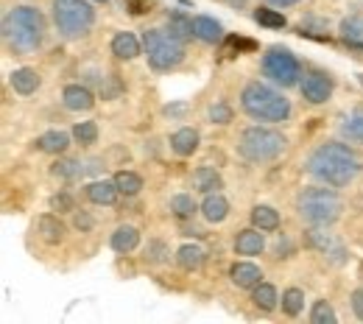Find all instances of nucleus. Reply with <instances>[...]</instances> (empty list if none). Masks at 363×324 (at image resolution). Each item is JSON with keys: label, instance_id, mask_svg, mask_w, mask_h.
Instances as JSON below:
<instances>
[{"label": "nucleus", "instance_id": "obj_47", "mask_svg": "<svg viewBox=\"0 0 363 324\" xmlns=\"http://www.w3.org/2000/svg\"><path fill=\"white\" fill-rule=\"evenodd\" d=\"M92 3H106V0H92Z\"/></svg>", "mask_w": 363, "mask_h": 324}, {"label": "nucleus", "instance_id": "obj_45", "mask_svg": "<svg viewBox=\"0 0 363 324\" xmlns=\"http://www.w3.org/2000/svg\"><path fill=\"white\" fill-rule=\"evenodd\" d=\"M184 112V104H179V106H165V115H182Z\"/></svg>", "mask_w": 363, "mask_h": 324}, {"label": "nucleus", "instance_id": "obj_11", "mask_svg": "<svg viewBox=\"0 0 363 324\" xmlns=\"http://www.w3.org/2000/svg\"><path fill=\"white\" fill-rule=\"evenodd\" d=\"M229 279H232V285L238 291H252L255 285L263 282V269L255 266V263H249V260H240V263H235L229 269Z\"/></svg>", "mask_w": 363, "mask_h": 324}, {"label": "nucleus", "instance_id": "obj_6", "mask_svg": "<svg viewBox=\"0 0 363 324\" xmlns=\"http://www.w3.org/2000/svg\"><path fill=\"white\" fill-rule=\"evenodd\" d=\"M50 23L62 40H82L95 26L92 0H50Z\"/></svg>", "mask_w": 363, "mask_h": 324}, {"label": "nucleus", "instance_id": "obj_26", "mask_svg": "<svg viewBox=\"0 0 363 324\" xmlns=\"http://www.w3.org/2000/svg\"><path fill=\"white\" fill-rule=\"evenodd\" d=\"M338 34L344 40V45L355 48V50H363V17L361 14H350L338 23Z\"/></svg>", "mask_w": 363, "mask_h": 324}, {"label": "nucleus", "instance_id": "obj_8", "mask_svg": "<svg viewBox=\"0 0 363 324\" xmlns=\"http://www.w3.org/2000/svg\"><path fill=\"white\" fill-rule=\"evenodd\" d=\"M260 70L263 76L272 82L274 87L279 90H291V87H299L305 70H302V62L294 56V50L282 45L266 48L263 59H260Z\"/></svg>", "mask_w": 363, "mask_h": 324}, {"label": "nucleus", "instance_id": "obj_35", "mask_svg": "<svg viewBox=\"0 0 363 324\" xmlns=\"http://www.w3.org/2000/svg\"><path fill=\"white\" fill-rule=\"evenodd\" d=\"M115 185H118V190H121V196H137L140 190H143V179L137 177L135 171H118L115 174Z\"/></svg>", "mask_w": 363, "mask_h": 324}, {"label": "nucleus", "instance_id": "obj_30", "mask_svg": "<svg viewBox=\"0 0 363 324\" xmlns=\"http://www.w3.org/2000/svg\"><path fill=\"white\" fill-rule=\"evenodd\" d=\"M252 227H257V230L263 232H274L279 230V213L269 207V204H257V207H252Z\"/></svg>", "mask_w": 363, "mask_h": 324}, {"label": "nucleus", "instance_id": "obj_12", "mask_svg": "<svg viewBox=\"0 0 363 324\" xmlns=\"http://www.w3.org/2000/svg\"><path fill=\"white\" fill-rule=\"evenodd\" d=\"M62 104H65L67 112H90L95 106V95L84 84H67L62 90Z\"/></svg>", "mask_w": 363, "mask_h": 324}, {"label": "nucleus", "instance_id": "obj_31", "mask_svg": "<svg viewBox=\"0 0 363 324\" xmlns=\"http://www.w3.org/2000/svg\"><path fill=\"white\" fill-rule=\"evenodd\" d=\"M199 210H201V204H196V199H193L190 193H177V196H171V213H174V218L187 221V218H193Z\"/></svg>", "mask_w": 363, "mask_h": 324}, {"label": "nucleus", "instance_id": "obj_27", "mask_svg": "<svg viewBox=\"0 0 363 324\" xmlns=\"http://www.w3.org/2000/svg\"><path fill=\"white\" fill-rule=\"evenodd\" d=\"M341 138L347 143L363 145V106H355L350 115H344L341 121Z\"/></svg>", "mask_w": 363, "mask_h": 324}, {"label": "nucleus", "instance_id": "obj_3", "mask_svg": "<svg viewBox=\"0 0 363 324\" xmlns=\"http://www.w3.org/2000/svg\"><path fill=\"white\" fill-rule=\"evenodd\" d=\"M240 109L257 123H282L294 112L285 93L274 84H263V82H249L240 90Z\"/></svg>", "mask_w": 363, "mask_h": 324}, {"label": "nucleus", "instance_id": "obj_28", "mask_svg": "<svg viewBox=\"0 0 363 324\" xmlns=\"http://www.w3.org/2000/svg\"><path fill=\"white\" fill-rule=\"evenodd\" d=\"M252 302H255L257 311L272 313V311H277V305H279V294H277V288H274L272 282H260V285L252 288Z\"/></svg>", "mask_w": 363, "mask_h": 324}, {"label": "nucleus", "instance_id": "obj_16", "mask_svg": "<svg viewBox=\"0 0 363 324\" xmlns=\"http://www.w3.org/2000/svg\"><path fill=\"white\" fill-rule=\"evenodd\" d=\"M201 218L207 224H221V221L229 218V201L221 190L218 193H207L201 199Z\"/></svg>", "mask_w": 363, "mask_h": 324}, {"label": "nucleus", "instance_id": "obj_9", "mask_svg": "<svg viewBox=\"0 0 363 324\" xmlns=\"http://www.w3.org/2000/svg\"><path fill=\"white\" fill-rule=\"evenodd\" d=\"M305 243H308L311 249H316L318 255H324V257H327L330 263H335V266H341V263L347 260L344 243L338 240V235L330 232V227H308Z\"/></svg>", "mask_w": 363, "mask_h": 324}, {"label": "nucleus", "instance_id": "obj_34", "mask_svg": "<svg viewBox=\"0 0 363 324\" xmlns=\"http://www.w3.org/2000/svg\"><path fill=\"white\" fill-rule=\"evenodd\" d=\"M255 23H257V26H266V28H285V26H288V17L266 3V6L255 9Z\"/></svg>", "mask_w": 363, "mask_h": 324}, {"label": "nucleus", "instance_id": "obj_1", "mask_svg": "<svg viewBox=\"0 0 363 324\" xmlns=\"http://www.w3.org/2000/svg\"><path fill=\"white\" fill-rule=\"evenodd\" d=\"M361 171L363 160L358 157V151L338 140H327V143L316 145L311 151V157L305 160V174L330 187L352 185L361 177Z\"/></svg>", "mask_w": 363, "mask_h": 324}, {"label": "nucleus", "instance_id": "obj_15", "mask_svg": "<svg viewBox=\"0 0 363 324\" xmlns=\"http://www.w3.org/2000/svg\"><path fill=\"white\" fill-rule=\"evenodd\" d=\"M266 249V232L252 227V230H240L235 235V252L240 257H255Z\"/></svg>", "mask_w": 363, "mask_h": 324}, {"label": "nucleus", "instance_id": "obj_4", "mask_svg": "<svg viewBox=\"0 0 363 324\" xmlns=\"http://www.w3.org/2000/svg\"><path fill=\"white\" fill-rule=\"evenodd\" d=\"M344 213V199L330 185L302 187L296 196V216L308 227H333Z\"/></svg>", "mask_w": 363, "mask_h": 324}, {"label": "nucleus", "instance_id": "obj_18", "mask_svg": "<svg viewBox=\"0 0 363 324\" xmlns=\"http://www.w3.org/2000/svg\"><path fill=\"white\" fill-rule=\"evenodd\" d=\"M199 132L193 129V126H182L177 129L171 138H168V145H171V151L177 154V157H193L196 154V148H199Z\"/></svg>", "mask_w": 363, "mask_h": 324}, {"label": "nucleus", "instance_id": "obj_22", "mask_svg": "<svg viewBox=\"0 0 363 324\" xmlns=\"http://www.w3.org/2000/svg\"><path fill=\"white\" fill-rule=\"evenodd\" d=\"M9 84H11V90L20 95H31L40 90V84H43V79H40V73L37 70H31V67H17L11 76H9Z\"/></svg>", "mask_w": 363, "mask_h": 324}, {"label": "nucleus", "instance_id": "obj_20", "mask_svg": "<svg viewBox=\"0 0 363 324\" xmlns=\"http://www.w3.org/2000/svg\"><path fill=\"white\" fill-rule=\"evenodd\" d=\"M118 196H121V190L115 185V179L112 182L109 179H98V182L87 185V199H90L92 204H98V207H112L118 201Z\"/></svg>", "mask_w": 363, "mask_h": 324}, {"label": "nucleus", "instance_id": "obj_37", "mask_svg": "<svg viewBox=\"0 0 363 324\" xmlns=\"http://www.w3.org/2000/svg\"><path fill=\"white\" fill-rule=\"evenodd\" d=\"M73 140H76L79 145H95V140H98V123H95V121L76 123V126H73Z\"/></svg>", "mask_w": 363, "mask_h": 324}, {"label": "nucleus", "instance_id": "obj_17", "mask_svg": "<svg viewBox=\"0 0 363 324\" xmlns=\"http://www.w3.org/2000/svg\"><path fill=\"white\" fill-rule=\"evenodd\" d=\"M193 190L201 193V196L218 193V190H224V177L218 174V168L201 165V168H196V174H193Z\"/></svg>", "mask_w": 363, "mask_h": 324}, {"label": "nucleus", "instance_id": "obj_38", "mask_svg": "<svg viewBox=\"0 0 363 324\" xmlns=\"http://www.w3.org/2000/svg\"><path fill=\"white\" fill-rule=\"evenodd\" d=\"M207 118H210V123H216V126H227V123H232V106H229L227 101H216V104L207 109Z\"/></svg>", "mask_w": 363, "mask_h": 324}, {"label": "nucleus", "instance_id": "obj_42", "mask_svg": "<svg viewBox=\"0 0 363 324\" xmlns=\"http://www.w3.org/2000/svg\"><path fill=\"white\" fill-rule=\"evenodd\" d=\"M350 308H352V313L363 322V288H355L350 294Z\"/></svg>", "mask_w": 363, "mask_h": 324}, {"label": "nucleus", "instance_id": "obj_41", "mask_svg": "<svg viewBox=\"0 0 363 324\" xmlns=\"http://www.w3.org/2000/svg\"><path fill=\"white\" fill-rule=\"evenodd\" d=\"M73 227L79 232H90L95 227V221H92L90 213H84V210H73Z\"/></svg>", "mask_w": 363, "mask_h": 324}, {"label": "nucleus", "instance_id": "obj_32", "mask_svg": "<svg viewBox=\"0 0 363 324\" xmlns=\"http://www.w3.org/2000/svg\"><path fill=\"white\" fill-rule=\"evenodd\" d=\"M168 257H171V249H168V243L162 238H151L145 243V249H143V260L148 266H162Z\"/></svg>", "mask_w": 363, "mask_h": 324}, {"label": "nucleus", "instance_id": "obj_5", "mask_svg": "<svg viewBox=\"0 0 363 324\" xmlns=\"http://www.w3.org/2000/svg\"><path fill=\"white\" fill-rule=\"evenodd\" d=\"M285 148H288L285 135L272 129V126H246L235 143L238 157L252 162V165H266V162L279 160L285 154Z\"/></svg>", "mask_w": 363, "mask_h": 324}, {"label": "nucleus", "instance_id": "obj_7", "mask_svg": "<svg viewBox=\"0 0 363 324\" xmlns=\"http://www.w3.org/2000/svg\"><path fill=\"white\" fill-rule=\"evenodd\" d=\"M187 43L177 40L168 28H148L143 31V50H145V59L151 65V70H174L179 67L187 56Z\"/></svg>", "mask_w": 363, "mask_h": 324}, {"label": "nucleus", "instance_id": "obj_2", "mask_svg": "<svg viewBox=\"0 0 363 324\" xmlns=\"http://www.w3.org/2000/svg\"><path fill=\"white\" fill-rule=\"evenodd\" d=\"M0 31H3L6 48L14 56H28V53H34V50H40V48L45 45L48 20L37 6L20 3V6L6 9Z\"/></svg>", "mask_w": 363, "mask_h": 324}, {"label": "nucleus", "instance_id": "obj_46", "mask_svg": "<svg viewBox=\"0 0 363 324\" xmlns=\"http://www.w3.org/2000/svg\"><path fill=\"white\" fill-rule=\"evenodd\" d=\"M232 9H246L249 6V0H227Z\"/></svg>", "mask_w": 363, "mask_h": 324}, {"label": "nucleus", "instance_id": "obj_44", "mask_svg": "<svg viewBox=\"0 0 363 324\" xmlns=\"http://www.w3.org/2000/svg\"><path fill=\"white\" fill-rule=\"evenodd\" d=\"M269 6H274V9H291V6H299L302 0H266Z\"/></svg>", "mask_w": 363, "mask_h": 324}, {"label": "nucleus", "instance_id": "obj_25", "mask_svg": "<svg viewBox=\"0 0 363 324\" xmlns=\"http://www.w3.org/2000/svg\"><path fill=\"white\" fill-rule=\"evenodd\" d=\"M37 235H40L45 243H50V246L62 243V240H65V224H62V218L53 216V210L45 213V216H40V218H37Z\"/></svg>", "mask_w": 363, "mask_h": 324}, {"label": "nucleus", "instance_id": "obj_39", "mask_svg": "<svg viewBox=\"0 0 363 324\" xmlns=\"http://www.w3.org/2000/svg\"><path fill=\"white\" fill-rule=\"evenodd\" d=\"M302 31H308V34H327L330 31V20L318 17V14H305L302 17Z\"/></svg>", "mask_w": 363, "mask_h": 324}, {"label": "nucleus", "instance_id": "obj_43", "mask_svg": "<svg viewBox=\"0 0 363 324\" xmlns=\"http://www.w3.org/2000/svg\"><path fill=\"white\" fill-rule=\"evenodd\" d=\"M291 252H294V246H291L288 235H279V240H277V257H291Z\"/></svg>", "mask_w": 363, "mask_h": 324}, {"label": "nucleus", "instance_id": "obj_29", "mask_svg": "<svg viewBox=\"0 0 363 324\" xmlns=\"http://www.w3.org/2000/svg\"><path fill=\"white\" fill-rule=\"evenodd\" d=\"M165 28L182 40V43H190V40H196L193 37V17H187L184 11H171L168 17H165Z\"/></svg>", "mask_w": 363, "mask_h": 324}, {"label": "nucleus", "instance_id": "obj_40", "mask_svg": "<svg viewBox=\"0 0 363 324\" xmlns=\"http://www.w3.org/2000/svg\"><path fill=\"white\" fill-rule=\"evenodd\" d=\"M50 210L53 213H73L76 207H73V196L70 193H56V196H50Z\"/></svg>", "mask_w": 363, "mask_h": 324}, {"label": "nucleus", "instance_id": "obj_19", "mask_svg": "<svg viewBox=\"0 0 363 324\" xmlns=\"http://www.w3.org/2000/svg\"><path fill=\"white\" fill-rule=\"evenodd\" d=\"M70 140H73V132L50 129V132H45V135H40L34 145H37L40 151H45V154H56V157H62V154L70 148Z\"/></svg>", "mask_w": 363, "mask_h": 324}, {"label": "nucleus", "instance_id": "obj_14", "mask_svg": "<svg viewBox=\"0 0 363 324\" xmlns=\"http://www.w3.org/2000/svg\"><path fill=\"white\" fill-rule=\"evenodd\" d=\"M193 37L204 45H216L221 43L224 37V26L216 20V17H207V14H196L193 17Z\"/></svg>", "mask_w": 363, "mask_h": 324}, {"label": "nucleus", "instance_id": "obj_13", "mask_svg": "<svg viewBox=\"0 0 363 324\" xmlns=\"http://www.w3.org/2000/svg\"><path fill=\"white\" fill-rule=\"evenodd\" d=\"M109 50H112L115 59L132 62L143 53V40H137V34H132V31H118L112 37V43H109Z\"/></svg>", "mask_w": 363, "mask_h": 324}, {"label": "nucleus", "instance_id": "obj_21", "mask_svg": "<svg viewBox=\"0 0 363 324\" xmlns=\"http://www.w3.org/2000/svg\"><path fill=\"white\" fill-rule=\"evenodd\" d=\"M84 162L82 160H73V157H59L53 165H50V177H56V179H62V182H76V179H82L84 177Z\"/></svg>", "mask_w": 363, "mask_h": 324}, {"label": "nucleus", "instance_id": "obj_24", "mask_svg": "<svg viewBox=\"0 0 363 324\" xmlns=\"http://www.w3.org/2000/svg\"><path fill=\"white\" fill-rule=\"evenodd\" d=\"M109 246H112L118 255H129V252H135L137 246H140V230L132 227V224H121L118 230L112 232Z\"/></svg>", "mask_w": 363, "mask_h": 324}, {"label": "nucleus", "instance_id": "obj_23", "mask_svg": "<svg viewBox=\"0 0 363 324\" xmlns=\"http://www.w3.org/2000/svg\"><path fill=\"white\" fill-rule=\"evenodd\" d=\"M177 266H179L182 272H199L201 266H204V260H207V252L199 246V243H184L177 249Z\"/></svg>", "mask_w": 363, "mask_h": 324}, {"label": "nucleus", "instance_id": "obj_33", "mask_svg": "<svg viewBox=\"0 0 363 324\" xmlns=\"http://www.w3.org/2000/svg\"><path fill=\"white\" fill-rule=\"evenodd\" d=\"M279 305H282V313H285V316H299V313L305 311V291H299V288H285Z\"/></svg>", "mask_w": 363, "mask_h": 324}, {"label": "nucleus", "instance_id": "obj_36", "mask_svg": "<svg viewBox=\"0 0 363 324\" xmlns=\"http://www.w3.org/2000/svg\"><path fill=\"white\" fill-rule=\"evenodd\" d=\"M338 316L333 311V305L327 299H316L313 308H311V324H335Z\"/></svg>", "mask_w": 363, "mask_h": 324}, {"label": "nucleus", "instance_id": "obj_10", "mask_svg": "<svg viewBox=\"0 0 363 324\" xmlns=\"http://www.w3.org/2000/svg\"><path fill=\"white\" fill-rule=\"evenodd\" d=\"M333 87H335L333 76H330L327 70H318V67L305 70V76H302V82H299V93H302V98H305L311 106L327 104L330 95H333Z\"/></svg>", "mask_w": 363, "mask_h": 324}]
</instances>
